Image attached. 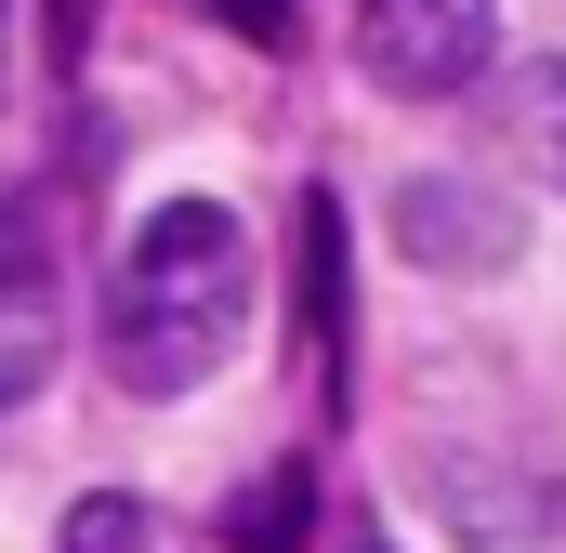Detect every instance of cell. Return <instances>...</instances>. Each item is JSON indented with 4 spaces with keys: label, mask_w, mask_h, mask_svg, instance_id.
I'll return each instance as SVG.
<instances>
[{
    "label": "cell",
    "mask_w": 566,
    "mask_h": 553,
    "mask_svg": "<svg viewBox=\"0 0 566 553\" xmlns=\"http://www.w3.org/2000/svg\"><path fill=\"white\" fill-rule=\"evenodd\" d=\"M238 330H251V238H238V211H211V198L145 211L119 276H106V369H119V396H198L238 356Z\"/></svg>",
    "instance_id": "cell-1"
},
{
    "label": "cell",
    "mask_w": 566,
    "mask_h": 553,
    "mask_svg": "<svg viewBox=\"0 0 566 553\" xmlns=\"http://www.w3.org/2000/svg\"><path fill=\"white\" fill-rule=\"evenodd\" d=\"M488 53H501V0H356V66L409 106L474 93Z\"/></svg>",
    "instance_id": "cell-2"
},
{
    "label": "cell",
    "mask_w": 566,
    "mask_h": 553,
    "mask_svg": "<svg viewBox=\"0 0 566 553\" xmlns=\"http://www.w3.org/2000/svg\"><path fill=\"white\" fill-rule=\"evenodd\" d=\"M40 369H53V225L0 198V409L40 396Z\"/></svg>",
    "instance_id": "cell-3"
},
{
    "label": "cell",
    "mask_w": 566,
    "mask_h": 553,
    "mask_svg": "<svg viewBox=\"0 0 566 553\" xmlns=\"http://www.w3.org/2000/svg\"><path fill=\"white\" fill-rule=\"evenodd\" d=\"M396 238H409V264H434V276H501L514 264V211H501L488 185H448V171H422V185L396 198Z\"/></svg>",
    "instance_id": "cell-4"
},
{
    "label": "cell",
    "mask_w": 566,
    "mask_h": 553,
    "mask_svg": "<svg viewBox=\"0 0 566 553\" xmlns=\"http://www.w3.org/2000/svg\"><path fill=\"white\" fill-rule=\"evenodd\" d=\"M303 528H316V474H303V461H264V474L224 501V553H303Z\"/></svg>",
    "instance_id": "cell-5"
},
{
    "label": "cell",
    "mask_w": 566,
    "mask_h": 553,
    "mask_svg": "<svg viewBox=\"0 0 566 553\" xmlns=\"http://www.w3.org/2000/svg\"><path fill=\"white\" fill-rule=\"evenodd\" d=\"M303 316H316V356H343V211L303 198Z\"/></svg>",
    "instance_id": "cell-6"
},
{
    "label": "cell",
    "mask_w": 566,
    "mask_h": 553,
    "mask_svg": "<svg viewBox=\"0 0 566 553\" xmlns=\"http://www.w3.org/2000/svg\"><path fill=\"white\" fill-rule=\"evenodd\" d=\"M66 553H158V541H145V514L119 501V488H93V501L66 514Z\"/></svg>",
    "instance_id": "cell-7"
},
{
    "label": "cell",
    "mask_w": 566,
    "mask_h": 553,
    "mask_svg": "<svg viewBox=\"0 0 566 553\" xmlns=\"http://www.w3.org/2000/svg\"><path fill=\"white\" fill-rule=\"evenodd\" d=\"M198 13H211V27H238L251 53H290V40H303V13H290V0H198Z\"/></svg>",
    "instance_id": "cell-8"
},
{
    "label": "cell",
    "mask_w": 566,
    "mask_h": 553,
    "mask_svg": "<svg viewBox=\"0 0 566 553\" xmlns=\"http://www.w3.org/2000/svg\"><path fill=\"white\" fill-rule=\"evenodd\" d=\"M541 145H554V171H566V66L541 80Z\"/></svg>",
    "instance_id": "cell-9"
},
{
    "label": "cell",
    "mask_w": 566,
    "mask_h": 553,
    "mask_svg": "<svg viewBox=\"0 0 566 553\" xmlns=\"http://www.w3.org/2000/svg\"><path fill=\"white\" fill-rule=\"evenodd\" d=\"M0 80H13V0H0Z\"/></svg>",
    "instance_id": "cell-10"
},
{
    "label": "cell",
    "mask_w": 566,
    "mask_h": 553,
    "mask_svg": "<svg viewBox=\"0 0 566 553\" xmlns=\"http://www.w3.org/2000/svg\"><path fill=\"white\" fill-rule=\"evenodd\" d=\"M356 553H382V541H356Z\"/></svg>",
    "instance_id": "cell-11"
}]
</instances>
